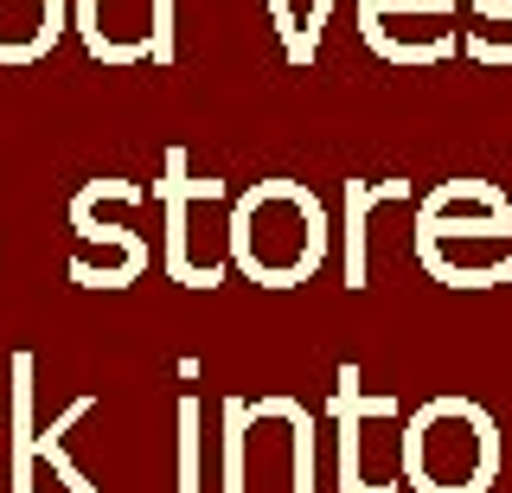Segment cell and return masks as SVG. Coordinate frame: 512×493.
Here are the masks:
<instances>
[{"label":"cell","mask_w":512,"mask_h":493,"mask_svg":"<svg viewBox=\"0 0 512 493\" xmlns=\"http://www.w3.org/2000/svg\"><path fill=\"white\" fill-rule=\"evenodd\" d=\"M327 205H320L301 180H256L244 199L231 205V263L263 289H295L327 263Z\"/></svg>","instance_id":"obj_1"},{"label":"cell","mask_w":512,"mask_h":493,"mask_svg":"<svg viewBox=\"0 0 512 493\" xmlns=\"http://www.w3.org/2000/svg\"><path fill=\"white\" fill-rule=\"evenodd\" d=\"M397 474L416 493H487L500 481V423L474 397H429L397 442Z\"/></svg>","instance_id":"obj_2"},{"label":"cell","mask_w":512,"mask_h":493,"mask_svg":"<svg viewBox=\"0 0 512 493\" xmlns=\"http://www.w3.org/2000/svg\"><path fill=\"white\" fill-rule=\"evenodd\" d=\"M512 244V199L493 180H442L416 205V250Z\"/></svg>","instance_id":"obj_3"},{"label":"cell","mask_w":512,"mask_h":493,"mask_svg":"<svg viewBox=\"0 0 512 493\" xmlns=\"http://www.w3.org/2000/svg\"><path fill=\"white\" fill-rule=\"evenodd\" d=\"M154 199L167 205V276L186 289H218L224 263H199L192 257V199H224L218 180H186V154H167V180H154Z\"/></svg>","instance_id":"obj_4"},{"label":"cell","mask_w":512,"mask_h":493,"mask_svg":"<svg viewBox=\"0 0 512 493\" xmlns=\"http://www.w3.org/2000/svg\"><path fill=\"white\" fill-rule=\"evenodd\" d=\"M340 493H378L372 474H365V436H372L378 417H397V397H359V372L340 365Z\"/></svg>","instance_id":"obj_5"},{"label":"cell","mask_w":512,"mask_h":493,"mask_svg":"<svg viewBox=\"0 0 512 493\" xmlns=\"http://www.w3.org/2000/svg\"><path fill=\"white\" fill-rule=\"evenodd\" d=\"M404 180H352L346 186V289H365V218L384 199H404Z\"/></svg>","instance_id":"obj_6"}]
</instances>
